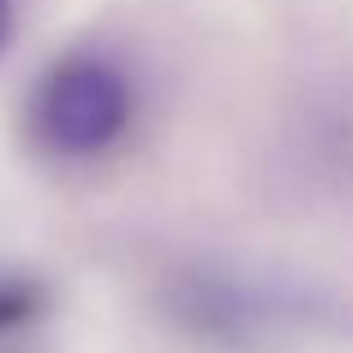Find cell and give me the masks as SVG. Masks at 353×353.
<instances>
[{"mask_svg": "<svg viewBox=\"0 0 353 353\" xmlns=\"http://www.w3.org/2000/svg\"><path fill=\"white\" fill-rule=\"evenodd\" d=\"M50 313V286L23 268H0V345L36 331Z\"/></svg>", "mask_w": 353, "mask_h": 353, "instance_id": "2", "label": "cell"}, {"mask_svg": "<svg viewBox=\"0 0 353 353\" xmlns=\"http://www.w3.org/2000/svg\"><path fill=\"white\" fill-rule=\"evenodd\" d=\"M9 27H14V0H0V45L9 41Z\"/></svg>", "mask_w": 353, "mask_h": 353, "instance_id": "3", "label": "cell"}, {"mask_svg": "<svg viewBox=\"0 0 353 353\" xmlns=\"http://www.w3.org/2000/svg\"><path fill=\"white\" fill-rule=\"evenodd\" d=\"M134 81L112 54L72 50L41 72L27 99V130L50 157L90 161L134 125Z\"/></svg>", "mask_w": 353, "mask_h": 353, "instance_id": "1", "label": "cell"}]
</instances>
